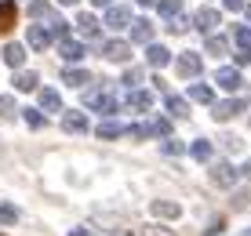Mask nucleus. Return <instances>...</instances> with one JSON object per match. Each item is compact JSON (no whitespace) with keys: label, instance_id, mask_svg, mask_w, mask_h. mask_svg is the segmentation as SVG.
<instances>
[{"label":"nucleus","instance_id":"obj_1","mask_svg":"<svg viewBox=\"0 0 251 236\" xmlns=\"http://www.w3.org/2000/svg\"><path fill=\"white\" fill-rule=\"evenodd\" d=\"M84 106H88V113H117V94H109V91H102V87H95V91L84 94Z\"/></svg>","mask_w":251,"mask_h":236},{"label":"nucleus","instance_id":"obj_2","mask_svg":"<svg viewBox=\"0 0 251 236\" xmlns=\"http://www.w3.org/2000/svg\"><path fill=\"white\" fill-rule=\"evenodd\" d=\"M127 135H131V138H150V135L168 138L171 135V120L168 117H157V120H146V124H131V127H127Z\"/></svg>","mask_w":251,"mask_h":236},{"label":"nucleus","instance_id":"obj_3","mask_svg":"<svg viewBox=\"0 0 251 236\" xmlns=\"http://www.w3.org/2000/svg\"><path fill=\"white\" fill-rule=\"evenodd\" d=\"M175 69H178V76L193 80V76H197V73L204 69V58L197 55V51H182V55H178V62H175Z\"/></svg>","mask_w":251,"mask_h":236},{"label":"nucleus","instance_id":"obj_4","mask_svg":"<svg viewBox=\"0 0 251 236\" xmlns=\"http://www.w3.org/2000/svg\"><path fill=\"white\" fill-rule=\"evenodd\" d=\"M237 178H240V171L233 167V164H226V160H219L211 167V182H215V186H222V189H233V186H237Z\"/></svg>","mask_w":251,"mask_h":236},{"label":"nucleus","instance_id":"obj_5","mask_svg":"<svg viewBox=\"0 0 251 236\" xmlns=\"http://www.w3.org/2000/svg\"><path fill=\"white\" fill-rule=\"evenodd\" d=\"M237 113H244V98H226V102H215V106H211V117L219 120V124L233 120Z\"/></svg>","mask_w":251,"mask_h":236},{"label":"nucleus","instance_id":"obj_6","mask_svg":"<svg viewBox=\"0 0 251 236\" xmlns=\"http://www.w3.org/2000/svg\"><path fill=\"white\" fill-rule=\"evenodd\" d=\"M62 127L69 131V135H88V113H80V109L62 113Z\"/></svg>","mask_w":251,"mask_h":236},{"label":"nucleus","instance_id":"obj_7","mask_svg":"<svg viewBox=\"0 0 251 236\" xmlns=\"http://www.w3.org/2000/svg\"><path fill=\"white\" fill-rule=\"evenodd\" d=\"M131 11H127L124 4H117V7H109V15H106V25L109 29H131Z\"/></svg>","mask_w":251,"mask_h":236},{"label":"nucleus","instance_id":"obj_8","mask_svg":"<svg viewBox=\"0 0 251 236\" xmlns=\"http://www.w3.org/2000/svg\"><path fill=\"white\" fill-rule=\"evenodd\" d=\"M215 84H219V87H226V91H237V87L244 84V76H240V69H229V66H222L219 73H215Z\"/></svg>","mask_w":251,"mask_h":236},{"label":"nucleus","instance_id":"obj_9","mask_svg":"<svg viewBox=\"0 0 251 236\" xmlns=\"http://www.w3.org/2000/svg\"><path fill=\"white\" fill-rule=\"evenodd\" d=\"M51 37H55L51 25H48V29H44V25H29V47L33 51H48L51 47Z\"/></svg>","mask_w":251,"mask_h":236},{"label":"nucleus","instance_id":"obj_10","mask_svg":"<svg viewBox=\"0 0 251 236\" xmlns=\"http://www.w3.org/2000/svg\"><path fill=\"white\" fill-rule=\"evenodd\" d=\"M102 55H106L109 62H127V58H131V47H127L124 40H109V44H102Z\"/></svg>","mask_w":251,"mask_h":236},{"label":"nucleus","instance_id":"obj_11","mask_svg":"<svg viewBox=\"0 0 251 236\" xmlns=\"http://www.w3.org/2000/svg\"><path fill=\"white\" fill-rule=\"evenodd\" d=\"M146 62H150L153 69H164V66L171 62V51L160 47V44H146Z\"/></svg>","mask_w":251,"mask_h":236},{"label":"nucleus","instance_id":"obj_12","mask_svg":"<svg viewBox=\"0 0 251 236\" xmlns=\"http://www.w3.org/2000/svg\"><path fill=\"white\" fill-rule=\"evenodd\" d=\"M127 106H131L135 113H150L153 94H150V91H142V87H131V91H127Z\"/></svg>","mask_w":251,"mask_h":236},{"label":"nucleus","instance_id":"obj_13","mask_svg":"<svg viewBox=\"0 0 251 236\" xmlns=\"http://www.w3.org/2000/svg\"><path fill=\"white\" fill-rule=\"evenodd\" d=\"M58 55H62L66 62H80V58L88 55V47L76 44V40H58Z\"/></svg>","mask_w":251,"mask_h":236},{"label":"nucleus","instance_id":"obj_14","mask_svg":"<svg viewBox=\"0 0 251 236\" xmlns=\"http://www.w3.org/2000/svg\"><path fill=\"white\" fill-rule=\"evenodd\" d=\"M131 40L135 44H153V22L150 19H135L131 22Z\"/></svg>","mask_w":251,"mask_h":236},{"label":"nucleus","instance_id":"obj_15","mask_svg":"<svg viewBox=\"0 0 251 236\" xmlns=\"http://www.w3.org/2000/svg\"><path fill=\"white\" fill-rule=\"evenodd\" d=\"M40 109H44V113H66L55 87H40Z\"/></svg>","mask_w":251,"mask_h":236},{"label":"nucleus","instance_id":"obj_16","mask_svg":"<svg viewBox=\"0 0 251 236\" xmlns=\"http://www.w3.org/2000/svg\"><path fill=\"white\" fill-rule=\"evenodd\" d=\"M76 29H80V37H84V40H99V29H102V22H99V19H91V15L84 11L80 19H76Z\"/></svg>","mask_w":251,"mask_h":236},{"label":"nucleus","instance_id":"obj_17","mask_svg":"<svg viewBox=\"0 0 251 236\" xmlns=\"http://www.w3.org/2000/svg\"><path fill=\"white\" fill-rule=\"evenodd\" d=\"M150 211L157 214V218H171V222H175V218L182 214V207H178V204H171V200H153V204H150Z\"/></svg>","mask_w":251,"mask_h":236},{"label":"nucleus","instance_id":"obj_18","mask_svg":"<svg viewBox=\"0 0 251 236\" xmlns=\"http://www.w3.org/2000/svg\"><path fill=\"white\" fill-rule=\"evenodd\" d=\"M193 22H197V29H201V33H211L215 25H219V11H215V7H201Z\"/></svg>","mask_w":251,"mask_h":236},{"label":"nucleus","instance_id":"obj_19","mask_svg":"<svg viewBox=\"0 0 251 236\" xmlns=\"http://www.w3.org/2000/svg\"><path fill=\"white\" fill-rule=\"evenodd\" d=\"M15 19H19V7H15L11 0H0V33L15 29Z\"/></svg>","mask_w":251,"mask_h":236},{"label":"nucleus","instance_id":"obj_20","mask_svg":"<svg viewBox=\"0 0 251 236\" xmlns=\"http://www.w3.org/2000/svg\"><path fill=\"white\" fill-rule=\"evenodd\" d=\"M0 55H4V62L11 66V69H19V66L25 62V47H22V44H7V47L0 51Z\"/></svg>","mask_w":251,"mask_h":236},{"label":"nucleus","instance_id":"obj_21","mask_svg":"<svg viewBox=\"0 0 251 236\" xmlns=\"http://www.w3.org/2000/svg\"><path fill=\"white\" fill-rule=\"evenodd\" d=\"M29 19H48V22H55L58 15H55V7H51L48 0H33V4H29Z\"/></svg>","mask_w":251,"mask_h":236},{"label":"nucleus","instance_id":"obj_22","mask_svg":"<svg viewBox=\"0 0 251 236\" xmlns=\"http://www.w3.org/2000/svg\"><path fill=\"white\" fill-rule=\"evenodd\" d=\"M189 98H193V102H204V106H215V91H211L207 84H193V87H189Z\"/></svg>","mask_w":251,"mask_h":236},{"label":"nucleus","instance_id":"obj_23","mask_svg":"<svg viewBox=\"0 0 251 236\" xmlns=\"http://www.w3.org/2000/svg\"><path fill=\"white\" fill-rule=\"evenodd\" d=\"M19 91H37V84H40V76L37 73H15V80H11Z\"/></svg>","mask_w":251,"mask_h":236},{"label":"nucleus","instance_id":"obj_24","mask_svg":"<svg viewBox=\"0 0 251 236\" xmlns=\"http://www.w3.org/2000/svg\"><path fill=\"white\" fill-rule=\"evenodd\" d=\"M88 80H91V76L84 73V69H66V73H62V84H69V87H84Z\"/></svg>","mask_w":251,"mask_h":236},{"label":"nucleus","instance_id":"obj_25","mask_svg":"<svg viewBox=\"0 0 251 236\" xmlns=\"http://www.w3.org/2000/svg\"><path fill=\"white\" fill-rule=\"evenodd\" d=\"M168 113L171 117H189V106H186V98H178V94H168Z\"/></svg>","mask_w":251,"mask_h":236},{"label":"nucleus","instance_id":"obj_26","mask_svg":"<svg viewBox=\"0 0 251 236\" xmlns=\"http://www.w3.org/2000/svg\"><path fill=\"white\" fill-rule=\"evenodd\" d=\"M157 7H160V15H164V19H168V22L182 15V0H160Z\"/></svg>","mask_w":251,"mask_h":236},{"label":"nucleus","instance_id":"obj_27","mask_svg":"<svg viewBox=\"0 0 251 236\" xmlns=\"http://www.w3.org/2000/svg\"><path fill=\"white\" fill-rule=\"evenodd\" d=\"M99 135L102 138H120V135H127V127L117 124V120H106V124H99Z\"/></svg>","mask_w":251,"mask_h":236},{"label":"nucleus","instance_id":"obj_28","mask_svg":"<svg viewBox=\"0 0 251 236\" xmlns=\"http://www.w3.org/2000/svg\"><path fill=\"white\" fill-rule=\"evenodd\" d=\"M189 153H193V160H211V142H207V138H201V142H193L189 145Z\"/></svg>","mask_w":251,"mask_h":236},{"label":"nucleus","instance_id":"obj_29","mask_svg":"<svg viewBox=\"0 0 251 236\" xmlns=\"http://www.w3.org/2000/svg\"><path fill=\"white\" fill-rule=\"evenodd\" d=\"M22 117H25V124H29L33 131H40V127L48 124V120H44V113H40V109H22Z\"/></svg>","mask_w":251,"mask_h":236},{"label":"nucleus","instance_id":"obj_30","mask_svg":"<svg viewBox=\"0 0 251 236\" xmlns=\"http://www.w3.org/2000/svg\"><path fill=\"white\" fill-rule=\"evenodd\" d=\"M233 211H251V189L233 193Z\"/></svg>","mask_w":251,"mask_h":236},{"label":"nucleus","instance_id":"obj_31","mask_svg":"<svg viewBox=\"0 0 251 236\" xmlns=\"http://www.w3.org/2000/svg\"><path fill=\"white\" fill-rule=\"evenodd\" d=\"M15 222H19V207L0 204V225H15Z\"/></svg>","mask_w":251,"mask_h":236},{"label":"nucleus","instance_id":"obj_32","mask_svg":"<svg viewBox=\"0 0 251 236\" xmlns=\"http://www.w3.org/2000/svg\"><path fill=\"white\" fill-rule=\"evenodd\" d=\"M233 40H237L240 47H251V25H237V29H233Z\"/></svg>","mask_w":251,"mask_h":236},{"label":"nucleus","instance_id":"obj_33","mask_svg":"<svg viewBox=\"0 0 251 236\" xmlns=\"http://www.w3.org/2000/svg\"><path fill=\"white\" fill-rule=\"evenodd\" d=\"M204 47H207V55H222V51H226V40L222 37H207Z\"/></svg>","mask_w":251,"mask_h":236},{"label":"nucleus","instance_id":"obj_34","mask_svg":"<svg viewBox=\"0 0 251 236\" xmlns=\"http://www.w3.org/2000/svg\"><path fill=\"white\" fill-rule=\"evenodd\" d=\"M164 153H168V156H182V153H186V145L178 142V138H168V142H164Z\"/></svg>","mask_w":251,"mask_h":236},{"label":"nucleus","instance_id":"obj_35","mask_svg":"<svg viewBox=\"0 0 251 236\" xmlns=\"http://www.w3.org/2000/svg\"><path fill=\"white\" fill-rule=\"evenodd\" d=\"M142 69H127V73H124V80H120V84H127V87H138V84H142Z\"/></svg>","mask_w":251,"mask_h":236},{"label":"nucleus","instance_id":"obj_36","mask_svg":"<svg viewBox=\"0 0 251 236\" xmlns=\"http://www.w3.org/2000/svg\"><path fill=\"white\" fill-rule=\"evenodd\" d=\"M7 113H15V98L11 94H0V117H7Z\"/></svg>","mask_w":251,"mask_h":236},{"label":"nucleus","instance_id":"obj_37","mask_svg":"<svg viewBox=\"0 0 251 236\" xmlns=\"http://www.w3.org/2000/svg\"><path fill=\"white\" fill-rule=\"evenodd\" d=\"M168 29H171V33H186V29H189V19H182V15H178V19H171Z\"/></svg>","mask_w":251,"mask_h":236},{"label":"nucleus","instance_id":"obj_38","mask_svg":"<svg viewBox=\"0 0 251 236\" xmlns=\"http://www.w3.org/2000/svg\"><path fill=\"white\" fill-rule=\"evenodd\" d=\"M222 7H226V11H244L248 0H222Z\"/></svg>","mask_w":251,"mask_h":236},{"label":"nucleus","instance_id":"obj_39","mask_svg":"<svg viewBox=\"0 0 251 236\" xmlns=\"http://www.w3.org/2000/svg\"><path fill=\"white\" fill-rule=\"evenodd\" d=\"M222 233V222H211V229H204V236H219Z\"/></svg>","mask_w":251,"mask_h":236},{"label":"nucleus","instance_id":"obj_40","mask_svg":"<svg viewBox=\"0 0 251 236\" xmlns=\"http://www.w3.org/2000/svg\"><path fill=\"white\" fill-rule=\"evenodd\" d=\"M69 236H95L91 229H84V225H76V229H69Z\"/></svg>","mask_w":251,"mask_h":236},{"label":"nucleus","instance_id":"obj_41","mask_svg":"<svg viewBox=\"0 0 251 236\" xmlns=\"http://www.w3.org/2000/svg\"><path fill=\"white\" fill-rule=\"evenodd\" d=\"M142 236H171V233H160V229H142Z\"/></svg>","mask_w":251,"mask_h":236},{"label":"nucleus","instance_id":"obj_42","mask_svg":"<svg viewBox=\"0 0 251 236\" xmlns=\"http://www.w3.org/2000/svg\"><path fill=\"white\" fill-rule=\"evenodd\" d=\"M95 7H113V0H91Z\"/></svg>","mask_w":251,"mask_h":236},{"label":"nucleus","instance_id":"obj_43","mask_svg":"<svg viewBox=\"0 0 251 236\" xmlns=\"http://www.w3.org/2000/svg\"><path fill=\"white\" fill-rule=\"evenodd\" d=\"M138 4H142V7H153V4H160V0H138Z\"/></svg>","mask_w":251,"mask_h":236},{"label":"nucleus","instance_id":"obj_44","mask_svg":"<svg viewBox=\"0 0 251 236\" xmlns=\"http://www.w3.org/2000/svg\"><path fill=\"white\" fill-rule=\"evenodd\" d=\"M244 174H248V178H251V160H248V164H244Z\"/></svg>","mask_w":251,"mask_h":236},{"label":"nucleus","instance_id":"obj_45","mask_svg":"<svg viewBox=\"0 0 251 236\" xmlns=\"http://www.w3.org/2000/svg\"><path fill=\"white\" fill-rule=\"evenodd\" d=\"M58 4H66V7H73V4H76V0H58Z\"/></svg>","mask_w":251,"mask_h":236},{"label":"nucleus","instance_id":"obj_46","mask_svg":"<svg viewBox=\"0 0 251 236\" xmlns=\"http://www.w3.org/2000/svg\"><path fill=\"white\" fill-rule=\"evenodd\" d=\"M244 11H248V19H251V4H248V7H244Z\"/></svg>","mask_w":251,"mask_h":236},{"label":"nucleus","instance_id":"obj_47","mask_svg":"<svg viewBox=\"0 0 251 236\" xmlns=\"http://www.w3.org/2000/svg\"><path fill=\"white\" fill-rule=\"evenodd\" d=\"M244 236H251V229H248V233H244Z\"/></svg>","mask_w":251,"mask_h":236},{"label":"nucleus","instance_id":"obj_48","mask_svg":"<svg viewBox=\"0 0 251 236\" xmlns=\"http://www.w3.org/2000/svg\"><path fill=\"white\" fill-rule=\"evenodd\" d=\"M0 236H4V233H0Z\"/></svg>","mask_w":251,"mask_h":236}]
</instances>
